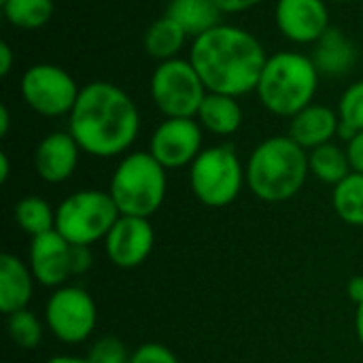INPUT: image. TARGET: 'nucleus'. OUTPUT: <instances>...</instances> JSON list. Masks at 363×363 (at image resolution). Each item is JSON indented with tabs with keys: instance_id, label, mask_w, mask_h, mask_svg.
Instances as JSON below:
<instances>
[{
	"instance_id": "9b49d317",
	"label": "nucleus",
	"mask_w": 363,
	"mask_h": 363,
	"mask_svg": "<svg viewBox=\"0 0 363 363\" xmlns=\"http://www.w3.org/2000/svg\"><path fill=\"white\" fill-rule=\"evenodd\" d=\"M204 130L198 119L166 117L149 140V153L166 168L179 170L191 166L202 153Z\"/></svg>"
},
{
	"instance_id": "1a4fd4ad",
	"label": "nucleus",
	"mask_w": 363,
	"mask_h": 363,
	"mask_svg": "<svg viewBox=\"0 0 363 363\" xmlns=\"http://www.w3.org/2000/svg\"><path fill=\"white\" fill-rule=\"evenodd\" d=\"M19 91L28 108L43 117L70 115L81 87L74 77L57 64H34L26 68L19 81Z\"/></svg>"
},
{
	"instance_id": "f257e3e1",
	"label": "nucleus",
	"mask_w": 363,
	"mask_h": 363,
	"mask_svg": "<svg viewBox=\"0 0 363 363\" xmlns=\"http://www.w3.org/2000/svg\"><path fill=\"white\" fill-rule=\"evenodd\" d=\"M68 132L81 151L91 157L123 155L140 132V113L136 102L111 81H91L68 115Z\"/></svg>"
},
{
	"instance_id": "ea45409f",
	"label": "nucleus",
	"mask_w": 363,
	"mask_h": 363,
	"mask_svg": "<svg viewBox=\"0 0 363 363\" xmlns=\"http://www.w3.org/2000/svg\"><path fill=\"white\" fill-rule=\"evenodd\" d=\"M166 2H170V0H166Z\"/></svg>"
},
{
	"instance_id": "2f4dec72",
	"label": "nucleus",
	"mask_w": 363,
	"mask_h": 363,
	"mask_svg": "<svg viewBox=\"0 0 363 363\" xmlns=\"http://www.w3.org/2000/svg\"><path fill=\"white\" fill-rule=\"evenodd\" d=\"M266 0H217L219 9L223 11V15H232V13H242L249 11L257 4H262Z\"/></svg>"
},
{
	"instance_id": "6e6552de",
	"label": "nucleus",
	"mask_w": 363,
	"mask_h": 363,
	"mask_svg": "<svg viewBox=\"0 0 363 363\" xmlns=\"http://www.w3.org/2000/svg\"><path fill=\"white\" fill-rule=\"evenodd\" d=\"M149 91L164 117L183 119H196L200 104L208 94L198 70L185 57L160 62L151 74Z\"/></svg>"
},
{
	"instance_id": "aec40b11",
	"label": "nucleus",
	"mask_w": 363,
	"mask_h": 363,
	"mask_svg": "<svg viewBox=\"0 0 363 363\" xmlns=\"http://www.w3.org/2000/svg\"><path fill=\"white\" fill-rule=\"evenodd\" d=\"M166 15L174 19L191 40L223 23V11L219 9L217 0H170Z\"/></svg>"
},
{
	"instance_id": "a878e982",
	"label": "nucleus",
	"mask_w": 363,
	"mask_h": 363,
	"mask_svg": "<svg viewBox=\"0 0 363 363\" xmlns=\"http://www.w3.org/2000/svg\"><path fill=\"white\" fill-rule=\"evenodd\" d=\"M6 332H9V338L13 340V345L23 351L36 349L43 340V323L28 308L17 311L6 317Z\"/></svg>"
},
{
	"instance_id": "bb28decb",
	"label": "nucleus",
	"mask_w": 363,
	"mask_h": 363,
	"mask_svg": "<svg viewBox=\"0 0 363 363\" xmlns=\"http://www.w3.org/2000/svg\"><path fill=\"white\" fill-rule=\"evenodd\" d=\"M338 117L340 123L351 128L355 134L363 130V79L349 85L338 100Z\"/></svg>"
},
{
	"instance_id": "f8f14e48",
	"label": "nucleus",
	"mask_w": 363,
	"mask_h": 363,
	"mask_svg": "<svg viewBox=\"0 0 363 363\" xmlns=\"http://www.w3.org/2000/svg\"><path fill=\"white\" fill-rule=\"evenodd\" d=\"M279 32L296 45H315L332 26L325 0H277Z\"/></svg>"
},
{
	"instance_id": "f704fd0d",
	"label": "nucleus",
	"mask_w": 363,
	"mask_h": 363,
	"mask_svg": "<svg viewBox=\"0 0 363 363\" xmlns=\"http://www.w3.org/2000/svg\"><path fill=\"white\" fill-rule=\"evenodd\" d=\"M11 130V113H9V106L2 104L0 106V136L4 138Z\"/></svg>"
},
{
	"instance_id": "0eeeda50",
	"label": "nucleus",
	"mask_w": 363,
	"mask_h": 363,
	"mask_svg": "<svg viewBox=\"0 0 363 363\" xmlns=\"http://www.w3.org/2000/svg\"><path fill=\"white\" fill-rule=\"evenodd\" d=\"M121 217L108 191L81 189L70 194L55 208V232L70 245L91 247L104 240Z\"/></svg>"
},
{
	"instance_id": "423d86ee",
	"label": "nucleus",
	"mask_w": 363,
	"mask_h": 363,
	"mask_svg": "<svg viewBox=\"0 0 363 363\" xmlns=\"http://www.w3.org/2000/svg\"><path fill=\"white\" fill-rule=\"evenodd\" d=\"M189 185L198 202L223 208L240 196L247 185V170L230 143L206 147L189 166Z\"/></svg>"
},
{
	"instance_id": "2eb2a0df",
	"label": "nucleus",
	"mask_w": 363,
	"mask_h": 363,
	"mask_svg": "<svg viewBox=\"0 0 363 363\" xmlns=\"http://www.w3.org/2000/svg\"><path fill=\"white\" fill-rule=\"evenodd\" d=\"M79 155L81 147L68 130L51 132L34 149V170L45 183L60 185L74 174Z\"/></svg>"
},
{
	"instance_id": "393cba45",
	"label": "nucleus",
	"mask_w": 363,
	"mask_h": 363,
	"mask_svg": "<svg viewBox=\"0 0 363 363\" xmlns=\"http://www.w3.org/2000/svg\"><path fill=\"white\" fill-rule=\"evenodd\" d=\"M332 206L345 223L363 228V174L351 172L334 187Z\"/></svg>"
},
{
	"instance_id": "5701e85b",
	"label": "nucleus",
	"mask_w": 363,
	"mask_h": 363,
	"mask_svg": "<svg viewBox=\"0 0 363 363\" xmlns=\"http://www.w3.org/2000/svg\"><path fill=\"white\" fill-rule=\"evenodd\" d=\"M13 217L21 228V232H26L30 238L55 230V208H51V204L38 196L21 198L13 208Z\"/></svg>"
},
{
	"instance_id": "a211bd4d",
	"label": "nucleus",
	"mask_w": 363,
	"mask_h": 363,
	"mask_svg": "<svg viewBox=\"0 0 363 363\" xmlns=\"http://www.w3.org/2000/svg\"><path fill=\"white\" fill-rule=\"evenodd\" d=\"M313 62L317 70L325 77H340L351 72L357 62L355 43L340 30L330 28L315 45H313Z\"/></svg>"
},
{
	"instance_id": "f3484780",
	"label": "nucleus",
	"mask_w": 363,
	"mask_h": 363,
	"mask_svg": "<svg viewBox=\"0 0 363 363\" xmlns=\"http://www.w3.org/2000/svg\"><path fill=\"white\" fill-rule=\"evenodd\" d=\"M34 274L28 264H23L13 253L0 255V313L13 315L28 308L34 294Z\"/></svg>"
},
{
	"instance_id": "4c0bfd02",
	"label": "nucleus",
	"mask_w": 363,
	"mask_h": 363,
	"mask_svg": "<svg viewBox=\"0 0 363 363\" xmlns=\"http://www.w3.org/2000/svg\"><path fill=\"white\" fill-rule=\"evenodd\" d=\"M355 330H357V338L363 347V304L357 306V315H355Z\"/></svg>"
},
{
	"instance_id": "9d476101",
	"label": "nucleus",
	"mask_w": 363,
	"mask_h": 363,
	"mask_svg": "<svg viewBox=\"0 0 363 363\" xmlns=\"http://www.w3.org/2000/svg\"><path fill=\"white\" fill-rule=\"evenodd\" d=\"M45 323L60 342L81 345L98 325L96 302L83 287H57L45 304Z\"/></svg>"
},
{
	"instance_id": "7ed1b4c3",
	"label": "nucleus",
	"mask_w": 363,
	"mask_h": 363,
	"mask_svg": "<svg viewBox=\"0 0 363 363\" xmlns=\"http://www.w3.org/2000/svg\"><path fill=\"white\" fill-rule=\"evenodd\" d=\"M247 187L262 202L279 204L298 196L311 174L308 151L289 136H270L249 155Z\"/></svg>"
},
{
	"instance_id": "b1692460",
	"label": "nucleus",
	"mask_w": 363,
	"mask_h": 363,
	"mask_svg": "<svg viewBox=\"0 0 363 363\" xmlns=\"http://www.w3.org/2000/svg\"><path fill=\"white\" fill-rule=\"evenodd\" d=\"M9 26L19 30H38L53 17V0H0Z\"/></svg>"
},
{
	"instance_id": "20e7f679",
	"label": "nucleus",
	"mask_w": 363,
	"mask_h": 363,
	"mask_svg": "<svg viewBox=\"0 0 363 363\" xmlns=\"http://www.w3.org/2000/svg\"><path fill=\"white\" fill-rule=\"evenodd\" d=\"M321 72L311 55L300 51H279L268 55L257 83V98L277 117L291 119L313 104Z\"/></svg>"
},
{
	"instance_id": "4468645a",
	"label": "nucleus",
	"mask_w": 363,
	"mask_h": 363,
	"mask_svg": "<svg viewBox=\"0 0 363 363\" xmlns=\"http://www.w3.org/2000/svg\"><path fill=\"white\" fill-rule=\"evenodd\" d=\"M70 249L72 245L60 236L55 230L47 232L43 236L30 238L28 249V266L43 287H64L68 277H72L70 270Z\"/></svg>"
},
{
	"instance_id": "ddd939ff",
	"label": "nucleus",
	"mask_w": 363,
	"mask_h": 363,
	"mask_svg": "<svg viewBox=\"0 0 363 363\" xmlns=\"http://www.w3.org/2000/svg\"><path fill=\"white\" fill-rule=\"evenodd\" d=\"M155 245V232L149 219L121 215L104 238L106 255L113 266L132 270L147 262Z\"/></svg>"
},
{
	"instance_id": "c756f323",
	"label": "nucleus",
	"mask_w": 363,
	"mask_h": 363,
	"mask_svg": "<svg viewBox=\"0 0 363 363\" xmlns=\"http://www.w3.org/2000/svg\"><path fill=\"white\" fill-rule=\"evenodd\" d=\"M94 266V253L91 247L85 245H72L70 249V270L72 274H85Z\"/></svg>"
},
{
	"instance_id": "39448f33",
	"label": "nucleus",
	"mask_w": 363,
	"mask_h": 363,
	"mask_svg": "<svg viewBox=\"0 0 363 363\" xmlns=\"http://www.w3.org/2000/svg\"><path fill=\"white\" fill-rule=\"evenodd\" d=\"M166 168L149 153H128L115 168L108 194L121 215L149 219L160 211L168 191Z\"/></svg>"
},
{
	"instance_id": "4be33fe9",
	"label": "nucleus",
	"mask_w": 363,
	"mask_h": 363,
	"mask_svg": "<svg viewBox=\"0 0 363 363\" xmlns=\"http://www.w3.org/2000/svg\"><path fill=\"white\" fill-rule=\"evenodd\" d=\"M308 168L317 181L332 185V187H336L340 181H345L353 172L349 155H347V147H338L334 143H328L308 151Z\"/></svg>"
},
{
	"instance_id": "c9c22d12",
	"label": "nucleus",
	"mask_w": 363,
	"mask_h": 363,
	"mask_svg": "<svg viewBox=\"0 0 363 363\" xmlns=\"http://www.w3.org/2000/svg\"><path fill=\"white\" fill-rule=\"evenodd\" d=\"M11 177V162H9V155L6 151L0 153V183H6Z\"/></svg>"
},
{
	"instance_id": "e433bc0d",
	"label": "nucleus",
	"mask_w": 363,
	"mask_h": 363,
	"mask_svg": "<svg viewBox=\"0 0 363 363\" xmlns=\"http://www.w3.org/2000/svg\"><path fill=\"white\" fill-rule=\"evenodd\" d=\"M45 363H91L87 357H77V355H55Z\"/></svg>"
},
{
	"instance_id": "7c9ffc66",
	"label": "nucleus",
	"mask_w": 363,
	"mask_h": 363,
	"mask_svg": "<svg viewBox=\"0 0 363 363\" xmlns=\"http://www.w3.org/2000/svg\"><path fill=\"white\" fill-rule=\"evenodd\" d=\"M347 155H349V162H351L353 172L363 174V130L362 132H357V134L347 143Z\"/></svg>"
},
{
	"instance_id": "c85d7f7f",
	"label": "nucleus",
	"mask_w": 363,
	"mask_h": 363,
	"mask_svg": "<svg viewBox=\"0 0 363 363\" xmlns=\"http://www.w3.org/2000/svg\"><path fill=\"white\" fill-rule=\"evenodd\" d=\"M130 363H179V359L168 347L160 342H145L132 353Z\"/></svg>"
},
{
	"instance_id": "f03ea898",
	"label": "nucleus",
	"mask_w": 363,
	"mask_h": 363,
	"mask_svg": "<svg viewBox=\"0 0 363 363\" xmlns=\"http://www.w3.org/2000/svg\"><path fill=\"white\" fill-rule=\"evenodd\" d=\"M187 60L198 70L206 91L240 98L257 89L268 55L249 30L219 23L191 40Z\"/></svg>"
},
{
	"instance_id": "cd10ccee",
	"label": "nucleus",
	"mask_w": 363,
	"mask_h": 363,
	"mask_svg": "<svg viewBox=\"0 0 363 363\" xmlns=\"http://www.w3.org/2000/svg\"><path fill=\"white\" fill-rule=\"evenodd\" d=\"M130 353L125 345L115 336H104L96 340L87 353V359L91 363H130Z\"/></svg>"
},
{
	"instance_id": "72a5a7b5",
	"label": "nucleus",
	"mask_w": 363,
	"mask_h": 363,
	"mask_svg": "<svg viewBox=\"0 0 363 363\" xmlns=\"http://www.w3.org/2000/svg\"><path fill=\"white\" fill-rule=\"evenodd\" d=\"M347 294H349V300H351L355 306L363 304V274H357V277H353V279L349 281Z\"/></svg>"
},
{
	"instance_id": "58836bf2",
	"label": "nucleus",
	"mask_w": 363,
	"mask_h": 363,
	"mask_svg": "<svg viewBox=\"0 0 363 363\" xmlns=\"http://www.w3.org/2000/svg\"><path fill=\"white\" fill-rule=\"evenodd\" d=\"M325 2H340V4H349V2H355V0H325Z\"/></svg>"
},
{
	"instance_id": "dca6fc26",
	"label": "nucleus",
	"mask_w": 363,
	"mask_h": 363,
	"mask_svg": "<svg viewBox=\"0 0 363 363\" xmlns=\"http://www.w3.org/2000/svg\"><path fill=\"white\" fill-rule=\"evenodd\" d=\"M340 117L338 111L325 104H308L289 119V138L296 140L304 151H313L321 145L332 143L338 136Z\"/></svg>"
},
{
	"instance_id": "473e14b6",
	"label": "nucleus",
	"mask_w": 363,
	"mask_h": 363,
	"mask_svg": "<svg viewBox=\"0 0 363 363\" xmlns=\"http://www.w3.org/2000/svg\"><path fill=\"white\" fill-rule=\"evenodd\" d=\"M13 62H15V55H13V49L6 40L0 43V77H9V72L13 70Z\"/></svg>"
},
{
	"instance_id": "412c9836",
	"label": "nucleus",
	"mask_w": 363,
	"mask_h": 363,
	"mask_svg": "<svg viewBox=\"0 0 363 363\" xmlns=\"http://www.w3.org/2000/svg\"><path fill=\"white\" fill-rule=\"evenodd\" d=\"M187 38L189 36L185 34V30L174 19L164 15L147 28L145 38H143V47H145L147 55L157 60V64H160V62H168V60L179 57V53L185 49Z\"/></svg>"
},
{
	"instance_id": "6ab92c4d",
	"label": "nucleus",
	"mask_w": 363,
	"mask_h": 363,
	"mask_svg": "<svg viewBox=\"0 0 363 363\" xmlns=\"http://www.w3.org/2000/svg\"><path fill=\"white\" fill-rule=\"evenodd\" d=\"M196 119L204 132H211L215 136H232L242 125V106L234 96L208 91L200 104Z\"/></svg>"
}]
</instances>
